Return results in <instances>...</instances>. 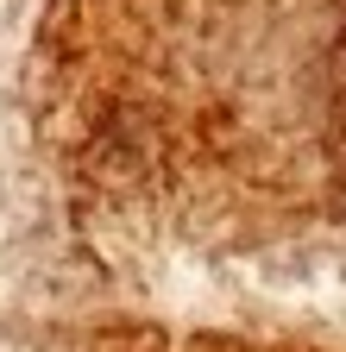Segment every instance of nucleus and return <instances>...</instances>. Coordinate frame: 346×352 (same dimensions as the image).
Masks as SVG:
<instances>
[{"label":"nucleus","mask_w":346,"mask_h":352,"mask_svg":"<svg viewBox=\"0 0 346 352\" xmlns=\"http://www.w3.org/2000/svg\"><path fill=\"white\" fill-rule=\"evenodd\" d=\"M107 145L258 233L346 239V0H107Z\"/></svg>","instance_id":"1"}]
</instances>
